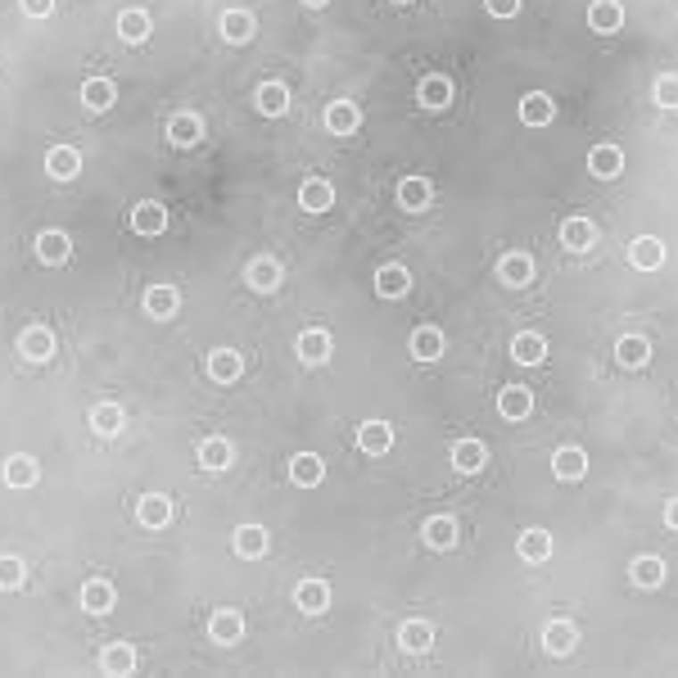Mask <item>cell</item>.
Instances as JSON below:
<instances>
[{"label":"cell","mask_w":678,"mask_h":678,"mask_svg":"<svg viewBox=\"0 0 678 678\" xmlns=\"http://www.w3.org/2000/svg\"><path fill=\"white\" fill-rule=\"evenodd\" d=\"M552 470H557V480H583V475H588V457L579 448H561L552 457Z\"/></svg>","instance_id":"836d02e7"},{"label":"cell","mask_w":678,"mask_h":678,"mask_svg":"<svg viewBox=\"0 0 678 678\" xmlns=\"http://www.w3.org/2000/svg\"><path fill=\"white\" fill-rule=\"evenodd\" d=\"M629 258H633V267H638V271H656V267H665V240H656V236H638V240H633V249H629Z\"/></svg>","instance_id":"30bf717a"},{"label":"cell","mask_w":678,"mask_h":678,"mask_svg":"<svg viewBox=\"0 0 678 678\" xmlns=\"http://www.w3.org/2000/svg\"><path fill=\"white\" fill-rule=\"evenodd\" d=\"M529 407H533V398H529V389H525V384H507V389L498 393V412H502L507 421H525V417H529Z\"/></svg>","instance_id":"9a60e30c"},{"label":"cell","mask_w":678,"mask_h":678,"mask_svg":"<svg viewBox=\"0 0 678 678\" xmlns=\"http://www.w3.org/2000/svg\"><path fill=\"white\" fill-rule=\"evenodd\" d=\"M294 601H299L303 616H321V610L330 606V583H321V579H303V583L294 588Z\"/></svg>","instance_id":"52a82bcc"},{"label":"cell","mask_w":678,"mask_h":678,"mask_svg":"<svg viewBox=\"0 0 678 678\" xmlns=\"http://www.w3.org/2000/svg\"><path fill=\"white\" fill-rule=\"evenodd\" d=\"M122 421H127V417H122V407H118V402H100L95 412H91V430H95V434H104V439H113V434L122 430Z\"/></svg>","instance_id":"74e56055"},{"label":"cell","mask_w":678,"mask_h":678,"mask_svg":"<svg viewBox=\"0 0 678 678\" xmlns=\"http://www.w3.org/2000/svg\"><path fill=\"white\" fill-rule=\"evenodd\" d=\"M50 10H54V0H23V14H28V19H45Z\"/></svg>","instance_id":"f907efd6"},{"label":"cell","mask_w":678,"mask_h":678,"mask_svg":"<svg viewBox=\"0 0 678 678\" xmlns=\"http://www.w3.org/2000/svg\"><path fill=\"white\" fill-rule=\"evenodd\" d=\"M588 23H592V32H616L624 23V10L616 5V0H592V5H588Z\"/></svg>","instance_id":"d4e9b609"},{"label":"cell","mask_w":678,"mask_h":678,"mask_svg":"<svg viewBox=\"0 0 678 678\" xmlns=\"http://www.w3.org/2000/svg\"><path fill=\"white\" fill-rule=\"evenodd\" d=\"M177 303H181V294H177L172 285H154V290L145 294V312H150V317H159V321H163V317H172V312H177Z\"/></svg>","instance_id":"b9f144b4"},{"label":"cell","mask_w":678,"mask_h":678,"mask_svg":"<svg viewBox=\"0 0 678 678\" xmlns=\"http://www.w3.org/2000/svg\"><path fill=\"white\" fill-rule=\"evenodd\" d=\"M520 122H525V127H548V122H557L552 95H542V91L525 95V100H520Z\"/></svg>","instance_id":"5b68a950"},{"label":"cell","mask_w":678,"mask_h":678,"mask_svg":"<svg viewBox=\"0 0 678 678\" xmlns=\"http://www.w3.org/2000/svg\"><path fill=\"white\" fill-rule=\"evenodd\" d=\"M398 642H402V651H430L434 647V629L426 624V620H412V624H402V633H398Z\"/></svg>","instance_id":"f35d334b"},{"label":"cell","mask_w":678,"mask_h":678,"mask_svg":"<svg viewBox=\"0 0 678 678\" xmlns=\"http://www.w3.org/2000/svg\"><path fill=\"white\" fill-rule=\"evenodd\" d=\"M303 5H326V0H303Z\"/></svg>","instance_id":"f5cc1de1"},{"label":"cell","mask_w":678,"mask_h":678,"mask_svg":"<svg viewBox=\"0 0 678 678\" xmlns=\"http://www.w3.org/2000/svg\"><path fill=\"white\" fill-rule=\"evenodd\" d=\"M629 575H633L638 588H660V583H665V561H660V557H638V561L629 566Z\"/></svg>","instance_id":"ab89813d"},{"label":"cell","mask_w":678,"mask_h":678,"mask_svg":"<svg viewBox=\"0 0 678 678\" xmlns=\"http://www.w3.org/2000/svg\"><path fill=\"white\" fill-rule=\"evenodd\" d=\"M358 122H362V113H358V104H353V100H335V104L326 109V127H330L335 136H353V131H358Z\"/></svg>","instance_id":"4fadbf2b"},{"label":"cell","mask_w":678,"mask_h":678,"mask_svg":"<svg viewBox=\"0 0 678 678\" xmlns=\"http://www.w3.org/2000/svg\"><path fill=\"white\" fill-rule=\"evenodd\" d=\"M231 457H236V452H231V439H203V443H199V466H203V470H227Z\"/></svg>","instance_id":"1f68e13d"},{"label":"cell","mask_w":678,"mask_h":678,"mask_svg":"<svg viewBox=\"0 0 678 678\" xmlns=\"http://www.w3.org/2000/svg\"><path fill=\"white\" fill-rule=\"evenodd\" d=\"M398 5H407V0H398Z\"/></svg>","instance_id":"db71d44e"},{"label":"cell","mask_w":678,"mask_h":678,"mask_svg":"<svg viewBox=\"0 0 678 678\" xmlns=\"http://www.w3.org/2000/svg\"><path fill=\"white\" fill-rule=\"evenodd\" d=\"M113 100H118V87H113L109 78H91V82L82 87V104H87V109H95V113L113 109Z\"/></svg>","instance_id":"f1b7e54d"},{"label":"cell","mask_w":678,"mask_h":678,"mask_svg":"<svg viewBox=\"0 0 678 678\" xmlns=\"http://www.w3.org/2000/svg\"><path fill=\"white\" fill-rule=\"evenodd\" d=\"M498 277H502L507 285H529V281H533V262H529L525 253H507V258L498 262Z\"/></svg>","instance_id":"d590c367"},{"label":"cell","mask_w":678,"mask_h":678,"mask_svg":"<svg viewBox=\"0 0 678 678\" xmlns=\"http://www.w3.org/2000/svg\"><path fill=\"white\" fill-rule=\"evenodd\" d=\"M484 10H489L493 19H516V14H520V0H484Z\"/></svg>","instance_id":"681fc988"},{"label":"cell","mask_w":678,"mask_h":678,"mask_svg":"<svg viewBox=\"0 0 678 678\" xmlns=\"http://www.w3.org/2000/svg\"><path fill=\"white\" fill-rule=\"evenodd\" d=\"M588 168H592V177L610 181V177H620V168H624V154H620L616 145H597V150L588 154Z\"/></svg>","instance_id":"4316f807"},{"label":"cell","mask_w":678,"mask_h":678,"mask_svg":"<svg viewBox=\"0 0 678 678\" xmlns=\"http://www.w3.org/2000/svg\"><path fill=\"white\" fill-rule=\"evenodd\" d=\"M398 203H402V209H412V213L430 209V181H426V177H407V181L398 186Z\"/></svg>","instance_id":"f546056e"},{"label":"cell","mask_w":678,"mask_h":678,"mask_svg":"<svg viewBox=\"0 0 678 678\" xmlns=\"http://www.w3.org/2000/svg\"><path fill=\"white\" fill-rule=\"evenodd\" d=\"M262 552H267V529H262V525H240V529H236V557L258 561Z\"/></svg>","instance_id":"d6986e66"},{"label":"cell","mask_w":678,"mask_h":678,"mask_svg":"<svg viewBox=\"0 0 678 678\" xmlns=\"http://www.w3.org/2000/svg\"><path fill=\"white\" fill-rule=\"evenodd\" d=\"M37 253H41V262H68V253H73V240H68L63 231H41Z\"/></svg>","instance_id":"8d00e7d4"},{"label":"cell","mask_w":678,"mask_h":678,"mask_svg":"<svg viewBox=\"0 0 678 678\" xmlns=\"http://www.w3.org/2000/svg\"><path fill=\"white\" fill-rule=\"evenodd\" d=\"M240 371H244V358H240L236 349H213V353H209V376H213L218 384L240 380Z\"/></svg>","instance_id":"8fae6325"},{"label":"cell","mask_w":678,"mask_h":678,"mask_svg":"<svg viewBox=\"0 0 678 678\" xmlns=\"http://www.w3.org/2000/svg\"><path fill=\"white\" fill-rule=\"evenodd\" d=\"M5 484H14V489H32L37 484V461L28 452H14L5 461Z\"/></svg>","instance_id":"d6a6232c"},{"label":"cell","mask_w":678,"mask_h":678,"mask_svg":"<svg viewBox=\"0 0 678 678\" xmlns=\"http://www.w3.org/2000/svg\"><path fill=\"white\" fill-rule=\"evenodd\" d=\"M592 240H597V227L588 218H566V227H561V244L566 249L583 253V249H592Z\"/></svg>","instance_id":"7402d4cb"},{"label":"cell","mask_w":678,"mask_h":678,"mask_svg":"<svg viewBox=\"0 0 678 678\" xmlns=\"http://www.w3.org/2000/svg\"><path fill=\"white\" fill-rule=\"evenodd\" d=\"M358 448H362L367 457H384V452L393 448V426H389V421H362Z\"/></svg>","instance_id":"6da1fadb"},{"label":"cell","mask_w":678,"mask_h":678,"mask_svg":"<svg viewBox=\"0 0 678 678\" xmlns=\"http://www.w3.org/2000/svg\"><path fill=\"white\" fill-rule=\"evenodd\" d=\"M249 285L258 290V294H271L281 285V262L277 258H253L249 262Z\"/></svg>","instance_id":"ac0fdd59"},{"label":"cell","mask_w":678,"mask_h":678,"mask_svg":"<svg viewBox=\"0 0 678 678\" xmlns=\"http://www.w3.org/2000/svg\"><path fill=\"white\" fill-rule=\"evenodd\" d=\"M150 28H154V23H150L145 10H122V14H118V37L131 41V45H141V41L150 37Z\"/></svg>","instance_id":"cb8c5ba5"},{"label":"cell","mask_w":678,"mask_h":678,"mask_svg":"<svg viewBox=\"0 0 678 678\" xmlns=\"http://www.w3.org/2000/svg\"><path fill=\"white\" fill-rule=\"evenodd\" d=\"M548 557H552V533H548V529H525V533H520V561L542 566Z\"/></svg>","instance_id":"7c38bea8"},{"label":"cell","mask_w":678,"mask_h":678,"mask_svg":"<svg viewBox=\"0 0 678 678\" xmlns=\"http://www.w3.org/2000/svg\"><path fill=\"white\" fill-rule=\"evenodd\" d=\"M163 227H168L163 203L145 199V203H136V209H131V231H136V236H159Z\"/></svg>","instance_id":"3957f363"},{"label":"cell","mask_w":678,"mask_h":678,"mask_svg":"<svg viewBox=\"0 0 678 678\" xmlns=\"http://www.w3.org/2000/svg\"><path fill=\"white\" fill-rule=\"evenodd\" d=\"M136 516H141L145 529H163V525L172 520V502H168L163 493H145L141 507H136Z\"/></svg>","instance_id":"ffe728a7"},{"label":"cell","mask_w":678,"mask_h":678,"mask_svg":"<svg viewBox=\"0 0 678 678\" xmlns=\"http://www.w3.org/2000/svg\"><path fill=\"white\" fill-rule=\"evenodd\" d=\"M321 475H326V461H321L317 452H299V457L290 461V480L303 484V489H317Z\"/></svg>","instance_id":"2e32d148"},{"label":"cell","mask_w":678,"mask_h":678,"mask_svg":"<svg viewBox=\"0 0 678 678\" xmlns=\"http://www.w3.org/2000/svg\"><path fill=\"white\" fill-rule=\"evenodd\" d=\"M285 109H290V91H285L281 82H262V87H258V113L281 118Z\"/></svg>","instance_id":"4dcf8cb0"},{"label":"cell","mask_w":678,"mask_h":678,"mask_svg":"<svg viewBox=\"0 0 678 678\" xmlns=\"http://www.w3.org/2000/svg\"><path fill=\"white\" fill-rule=\"evenodd\" d=\"M45 172H50L54 181H73V177L82 172V154H78L73 145H54V150L45 154Z\"/></svg>","instance_id":"277c9868"},{"label":"cell","mask_w":678,"mask_h":678,"mask_svg":"<svg viewBox=\"0 0 678 678\" xmlns=\"http://www.w3.org/2000/svg\"><path fill=\"white\" fill-rule=\"evenodd\" d=\"M452 466L461 470V475H475V470H484V461H489V452H484V443L480 439H461V443H452Z\"/></svg>","instance_id":"9c48e42d"},{"label":"cell","mask_w":678,"mask_h":678,"mask_svg":"<svg viewBox=\"0 0 678 678\" xmlns=\"http://www.w3.org/2000/svg\"><path fill=\"white\" fill-rule=\"evenodd\" d=\"M240 633H244V620L236 616V610H213V620H209V638L213 642H222V647H236L240 642Z\"/></svg>","instance_id":"8992f818"},{"label":"cell","mask_w":678,"mask_h":678,"mask_svg":"<svg viewBox=\"0 0 678 678\" xmlns=\"http://www.w3.org/2000/svg\"><path fill=\"white\" fill-rule=\"evenodd\" d=\"M100 669H104V674H131V669H136V651H131L127 642H109V647L100 651Z\"/></svg>","instance_id":"e575fe53"},{"label":"cell","mask_w":678,"mask_h":678,"mask_svg":"<svg viewBox=\"0 0 678 678\" xmlns=\"http://www.w3.org/2000/svg\"><path fill=\"white\" fill-rule=\"evenodd\" d=\"M168 136H172V145H199L203 141V122L194 118V113H177L172 122H168Z\"/></svg>","instance_id":"484cf974"},{"label":"cell","mask_w":678,"mask_h":678,"mask_svg":"<svg viewBox=\"0 0 678 678\" xmlns=\"http://www.w3.org/2000/svg\"><path fill=\"white\" fill-rule=\"evenodd\" d=\"M299 358L303 362H326L330 358V335L326 330H303L299 335Z\"/></svg>","instance_id":"60d3db41"},{"label":"cell","mask_w":678,"mask_h":678,"mask_svg":"<svg viewBox=\"0 0 678 678\" xmlns=\"http://www.w3.org/2000/svg\"><path fill=\"white\" fill-rule=\"evenodd\" d=\"M575 642H579V633H575V624H566V620H552L548 629H542V647H548L552 656H570Z\"/></svg>","instance_id":"603a6c76"},{"label":"cell","mask_w":678,"mask_h":678,"mask_svg":"<svg viewBox=\"0 0 678 678\" xmlns=\"http://www.w3.org/2000/svg\"><path fill=\"white\" fill-rule=\"evenodd\" d=\"M23 583V561L19 557H0V588H19Z\"/></svg>","instance_id":"c3c4849f"},{"label":"cell","mask_w":678,"mask_h":678,"mask_svg":"<svg viewBox=\"0 0 678 678\" xmlns=\"http://www.w3.org/2000/svg\"><path fill=\"white\" fill-rule=\"evenodd\" d=\"M19 349H23V358H32V362H50V358H54V335H50L45 326H28L23 339H19Z\"/></svg>","instance_id":"ba28073f"},{"label":"cell","mask_w":678,"mask_h":678,"mask_svg":"<svg viewBox=\"0 0 678 678\" xmlns=\"http://www.w3.org/2000/svg\"><path fill=\"white\" fill-rule=\"evenodd\" d=\"M421 104L426 109H448L452 104V82L448 78H426L421 82Z\"/></svg>","instance_id":"f6af8a7d"},{"label":"cell","mask_w":678,"mask_h":678,"mask_svg":"<svg viewBox=\"0 0 678 678\" xmlns=\"http://www.w3.org/2000/svg\"><path fill=\"white\" fill-rule=\"evenodd\" d=\"M299 203H303V213H326L330 203H335V190H330V181H321V177L303 181V186H299Z\"/></svg>","instance_id":"e0dca14e"},{"label":"cell","mask_w":678,"mask_h":678,"mask_svg":"<svg viewBox=\"0 0 678 678\" xmlns=\"http://www.w3.org/2000/svg\"><path fill=\"white\" fill-rule=\"evenodd\" d=\"M426 542H430V548H452V542H457V525H452V516H434V520H426Z\"/></svg>","instance_id":"bcb514c9"},{"label":"cell","mask_w":678,"mask_h":678,"mask_svg":"<svg viewBox=\"0 0 678 678\" xmlns=\"http://www.w3.org/2000/svg\"><path fill=\"white\" fill-rule=\"evenodd\" d=\"M665 525H669V529H678V498L665 507Z\"/></svg>","instance_id":"816d5d0a"},{"label":"cell","mask_w":678,"mask_h":678,"mask_svg":"<svg viewBox=\"0 0 678 678\" xmlns=\"http://www.w3.org/2000/svg\"><path fill=\"white\" fill-rule=\"evenodd\" d=\"M656 104L660 109H678V73H665L656 82Z\"/></svg>","instance_id":"7dc6e473"},{"label":"cell","mask_w":678,"mask_h":678,"mask_svg":"<svg viewBox=\"0 0 678 678\" xmlns=\"http://www.w3.org/2000/svg\"><path fill=\"white\" fill-rule=\"evenodd\" d=\"M412 358L417 362H439L443 358V330L439 326H421L412 335Z\"/></svg>","instance_id":"5bb4252c"},{"label":"cell","mask_w":678,"mask_h":678,"mask_svg":"<svg viewBox=\"0 0 678 678\" xmlns=\"http://www.w3.org/2000/svg\"><path fill=\"white\" fill-rule=\"evenodd\" d=\"M407 290H412V271H407V267L389 262V267L376 271V294H380V299H402Z\"/></svg>","instance_id":"7a4b0ae2"},{"label":"cell","mask_w":678,"mask_h":678,"mask_svg":"<svg viewBox=\"0 0 678 678\" xmlns=\"http://www.w3.org/2000/svg\"><path fill=\"white\" fill-rule=\"evenodd\" d=\"M616 358H620L624 367H642V362L651 358V344H647L642 335H624L620 344H616Z\"/></svg>","instance_id":"7bdbcfd3"},{"label":"cell","mask_w":678,"mask_h":678,"mask_svg":"<svg viewBox=\"0 0 678 678\" xmlns=\"http://www.w3.org/2000/svg\"><path fill=\"white\" fill-rule=\"evenodd\" d=\"M511 358H516V362H525V367H538L542 358H548V344H542V335L525 330V335H516V339H511Z\"/></svg>","instance_id":"44dd1931"},{"label":"cell","mask_w":678,"mask_h":678,"mask_svg":"<svg viewBox=\"0 0 678 678\" xmlns=\"http://www.w3.org/2000/svg\"><path fill=\"white\" fill-rule=\"evenodd\" d=\"M222 37H227V41H236V45H240V41H249V37H253V14H244V10H227V14H222Z\"/></svg>","instance_id":"ee69618b"},{"label":"cell","mask_w":678,"mask_h":678,"mask_svg":"<svg viewBox=\"0 0 678 678\" xmlns=\"http://www.w3.org/2000/svg\"><path fill=\"white\" fill-rule=\"evenodd\" d=\"M82 606H87V616H109V610H113V583L91 579L82 588Z\"/></svg>","instance_id":"83f0119b"}]
</instances>
